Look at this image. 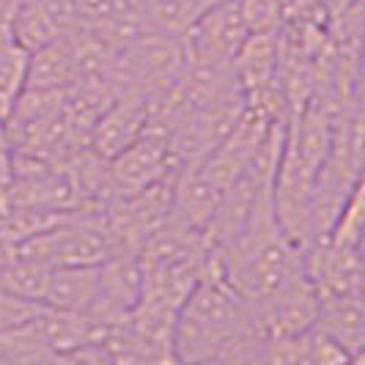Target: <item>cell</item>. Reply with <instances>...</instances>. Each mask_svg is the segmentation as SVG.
I'll return each instance as SVG.
<instances>
[{
  "mask_svg": "<svg viewBox=\"0 0 365 365\" xmlns=\"http://www.w3.org/2000/svg\"><path fill=\"white\" fill-rule=\"evenodd\" d=\"M50 269L53 267L41 264V261L14 253L0 267V292L19 294V297L44 302V292H47V283H50Z\"/></svg>",
  "mask_w": 365,
  "mask_h": 365,
  "instance_id": "cell-8",
  "label": "cell"
},
{
  "mask_svg": "<svg viewBox=\"0 0 365 365\" xmlns=\"http://www.w3.org/2000/svg\"><path fill=\"white\" fill-rule=\"evenodd\" d=\"M203 14L198 0H140V25L151 34L184 38Z\"/></svg>",
  "mask_w": 365,
  "mask_h": 365,
  "instance_id": "cell-7",
  "label": "cell"
},
{
  "mask_svg": "<svg viewBox=\"0 0 365 365\" xmlns=\"http://www.w3.org/2000/svg\"><path fill=\"white\" fill-rule=\"evenodd\" d=\"M267 332L258 313L234 292L222 269L203 274L173 327L176 363H256Z\"/></svg>",
  "mask_w": 365,
  "mask_h": 365,
  "instance_id": "cell-1",
  "label": "cell"
},
{
  "mask_svg": "<svg viewBox=\"0 0 365 365\" xmlns=\"http://www.w3.org/2000/svg\"><path fill=\"white\" fill-rule=\"evenodd\" d=\"M198 3H201L203 11H206V9H215V6H222V3H234V0H198Z\"/></svg>",
  "mask_w": 365,
  "mask_h": 365,
  "instance_id": "cell-12",
  "label": "cell"
},
{
  "mask_svg": "<svg viewBox=\"0 0 365 365\" xmlns=\"http://www.w3.org/2000/svg\"><path fill=\"white\" fill-rule=\"evenodd\" d=\"M96 272L99 267H53L44 302L58 311L86 313L96 294Z\"/></svg>",
  "mask_w": 365,
  "mask_h": 365,
  "instance_id": "cell-6",
  "label": "cell"
},
{
  "mask_svg": "<svg viewBox=\"0 0 365 365\" xmlns=\"http://www.w3.org/2000/svg\"><path fill=\"white\" fill-rule=\"evenodd\" d=\"M25 74H28V50L19 47L14 38H0V113L9 118V113L25 91Z\"/></svg>",
  "mask_w": 365,
  "mask_h": 365,
  "instance_id": "cell-9",
  "label": "cell"
},
{
  "mask_svg": "<svg viewBox=\"0 0 365 365\" xmlns=\"http://www.w3.org/2000/svg\"><path fill=\"white\" fill-rule=\"evenodd\" d=\"M77 80V58H74L69 36H58L55 41L28 53V74L25 88L31 91H63Z\"/></svg>",
  "mask_w": 365,
  "mask_h": 365,
  "instance_id": "cell-5",
  "label": "cell"
},
{
  "mask_svg": "<svg viewBox=\"0 0 365 365\" xmlns=\"http://www.w3.org/2000/svg\"><path fill=\"white\" fill-rule=\"evenodd\" d=\"M47 302H38V299H28V297H19V294L0 292V332H9V329H19L25 324H31L36 319L41 308Z\"/></svg>",
  "mask_w": 365,
  "mask_h": 365,
  "instance_id": "cell-11",
  "label": "cell"
},
{
  "mask_svg": "<svg viewBox=\"0 0 365 365\" xmlns=\"http://www.w3.org/2000/svg\"><path fill=\"white\" fill-rule=\"evenodd\" d=\"M316 329H322L341 349H346L351 363H360L365 351V305L363 292L319 294Z\"/></svg>",
  "mask_w": 365,
  "mask_h": 365,
  "instance_id": "cell-4",
  "label": "cell"
},
{
  "mask_svg": "<svg viewBox=\"0 0 365 365\" xmlns=\"http://www.w3.org/2000/svg\"><path fill=\"white\" fill-rule=\"evenodd\" d=\"M247 36L250 34H247V25L239 14L237 0L206 9L201 17L195 19V25L187 31V36L182 38L184 61L231 66Z\"/></svg>",
  "mask_w": 365,
  "mask_h": 365,
  "instance_id": "cell-3",
  "label": "cell"
},
{
  "mask_svg": "<svg viewBox=\"0 0 365 365\" xmlns=\"http://www.w3.org/2000/svg\"><path fill=\"white\" fill-rule=\"evenodd\" d=\"M239 14L247 25V34H272L280 31L283 3L280 0H237Z\"/></svg>",
  "mask_w": 365,
  "mask_h": 365,
  "instance_id": "cell-10",
  "label": "cell"
},
{
  "mask_svg": "<svg viewBox=\"0 0 365 365\" xmlns=\"http://www.w3.org/2000/svg\"><path fill=\"white\" fill-rule=\"evenodd\" d=\"M108 168L113 198H121V195H132L138 190H146L148 184L176 176L179 163L170 151L168 135L146 127L129 146L110 157Z\"/></svg>",
  "mask_w": 365,
  "mask_h": 365,
  "instance_id": "cell-2",
  "label": "cell"
}]
</instances>
